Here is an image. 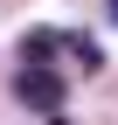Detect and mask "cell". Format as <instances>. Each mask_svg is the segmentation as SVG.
<instances>
[{
	"label": "cell",
	"instance_id": "cell-1",
	"mask_svg": "<svg viewBox=\"0 0 118 125\" xmlns=\"http://www.w3.org/2000/svg\"><path fill=\"white\" fill-rule=\"evenodd\" d=\"M14 90H21V104H35V111L63 118V76H56L49 62H28V70L14 76Z\"/></svg>",
	"mask_w": 118,
	"mask_h": 125
},
{
	"label": "cell",
	"instance_id": "cell-2",
	"mask_svg": "<svg viewBox=\"0 0 118 125\" xmlns=\"http://www.w3.org/2000/svg\"><path fill=\"white\" fill-rule=\"evenodd\" d=\"M56 49H63V35H56V28H35V35L21 42V56H28V62H49Z\"/></svg>",
	"mask_w": 118,
	"mask_h": 125
},
{
	"label": "cell",
	"instance_id": "cell-4",
	"mask_svg": "<svg viewBox=\"0 0 118 125\" xmlns=\"http://www.w3.org/2000/svg\"><path fill=\"white\" fill-rule=\"evenodd\" d=\"M111 21H118V0H111Z\"/></svg>",
	"mask_w": 118,
	"mask_h": 125
},
{
	"label": "cell",
	"instance_id": "cell-3",
	"mask_svg": "<svg viewBox=\"0 0 118 125\" xmlns=\"http://www.w3.org/2000/svg\"><path fill=\"white\" fill-rule=\"evenodd\" d=\"M63 49H69V56H77V62H83V70H97V62H104V49H97V42H90V35H63Z\"/></svg>",
	"mask_w": 118,
	"mask_h": 125
}]
</instances>
